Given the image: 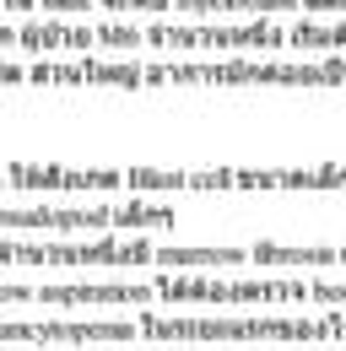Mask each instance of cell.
<instances>
[{
  "mask_svg": "<svg viewBox=\"0 0 346 351\" xmlns=\"http://www.w3.org/2000/svg\"><path fill=\"white\" fill-rule=\"evenodd\" d=\"M163 298H200V303H260V298H303V287H206V281H157Z\"/></svg>",
  "mask_w": 346,
  "mask_h": 351,
  "instance_id": "1",
  "label": "cell"
},
{
  "mask_svg": "<svg viewBox=\"0 0 346 351\" xmlns=\"http://www.w3.org/2000/svg\"><path fill=\"white\" fill-rule=\"evenodd\" d=\"M157 260L163 265H238L244 254H233V249H222V254H173L168 249V254H157Z\"/></svg>",
  "mask_w": 346,
  "mask_h": 351,
  "instance_id": "2",
  "label": "cell"
}]
</instances>
